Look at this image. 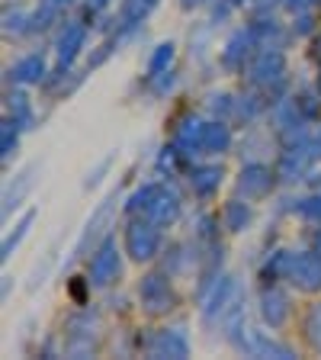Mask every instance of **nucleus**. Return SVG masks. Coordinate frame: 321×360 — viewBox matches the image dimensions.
Returning a JSON list of instances; mask_svg holds the SVG:
<instances>
[{
    "instance_id": "a211bd4d",
    "label": "nucleus",
    "mask_w": 321,
    "mask_h": 360,
    "mask_svg": "<svg viewBox=\"0 0 321 360\" xmlns=\"http://www.w3.org/2000/svg\"><path fill=\"white\" fill-rule=\"evenodd\" d=\"M171 58H173V45L171 42L157 45V52L151 55V61H148V71H151V75H164V68L171 65Z\"/></svg>"
},
{
    "instance_id": "412c9836",
    "label": "nucleus",
    "mask_w": 321,
    "mask_h": 360,
    "mask_svg": "<svg viewBox=\"0 0 321 360\" xmlns=\"http://www.w3.org/2000/svg\"><path fill=\"white\" fill-rule=\"evenodd\" d=\"M10 112H13V120L16 122H30V103H26V97H20V94H16V97H10Z\"/></svg>"
},
{
    "instance_id": "423d86ee",
    "label": "nucleus",
    "mask_w": 321,
    "mask_h": 360,
    "mask_svg": "<svg viewBox=\"0 0 321 360\" xmlns=\"http://www.w3.org/2000/svg\"><path fill=\"white\" fill-rule=\"evenodd\" d=\"M261 309H263V319H267L273 328H280V325L289 319V300H286V292L277 290V286H270V290H263L261 296Z\"/></svg>"
},
{
    "instance_id": "f03ea898",
    "label": "nucleus",
    "mask_w": 321,
    "mask_h": 360,
    "mask_svg": "<svg viewBox=\"0 0 321 360\" xmlns=\"http://www.w3.org/2000/svg\"><path fill=\"white\" fill-rule=\"evenodd\" d=\"M116 274H119V251H116V241L106 238L100 245V251L93 255V261H90V283L106 286Z\"/></svg>"
},
{
    "instance_id": "f8f14e48",
    "label": "nucleus",
    "mask_w": 321,
    "mask_h": 360,
    "mask_svg": "<svg viewBox=\"0 0 321 360\" xmlns=\"http://www.w3.org/2000/svg\"><path fill=\"white\" fill-rule=\"evenodd\" d=\"M218 184H222V171H218V167H196V171L190 174V187L199 196H209Z\"/></svg>"
},
{
    "instance_id": "aec40b11",
    "label": "nucleus",
    "mask_w": 321,
    "mask_h": 360,
    "mask_svg": "<svg viewBox=\"0 0 321 360\" xmlns=\"http://www.w3.org/2000/svg\"><path fill=\"white\" fill-rule=\"evenodd\" d=\"M306 331L308 338H312V345L321 351V306H315L312 312H308V322H306Z\"/></svg>"
},
{
    "instance_id": "4468645a",
    "label": "nucleus",
    "mask_w": 321,
    "mask_h": 360,
    "mask_svg": "<svg viewBox=\"0 0 321 360\" xmlns=\"http://www.w3.org/2000/svg\"><path fill=\"white\" fill-rule=\"evenodd\" d=\"M222 219H225V229H232V232H241L247 222H251V210H247L244 202H228L225 206V212H222Z\"/></svg>"
},
{
    "instance_id": "2eb2a0df",
    "label": "nucleus",
    "mask_w": 321,
    "mask_h": 360,
    "mask_svg": "<svg viewBox=\"0 0 321 360\" xmlns=\"http://www.w3.org/2000/svg\"><path fill=\"white\" fill-rule=\"evenodd\" d=\"M157 0H122V22H142Z\"/></svg>"
},
{
    "instance_id": "f3484780",
    "label": "nucleus",
    "mask_w": 321,
    "mask_h": 360,
    "mask_svg": "<svg viewBox=\"0 0 321 360\" xmlns=\"http://www.w3.org/2000/svg\"><path fill=\"white\" fill-rule=\"evenodd\" d=\"M32 174H36V167H30V171H26V174H20V180H16V190H10V193H7V206H4V210H13V206H20V200H22V196H26V193H30V187H32V180H36V177H32Z\"/></svg>"
},
{
    "instance_id": "ddd939ff",
    "label": "nucleus",
    "mask_w": 321,
    "mask_h": 360,
    "mask_svg": "<svg viewBox=\"0 0 321 360\" xmlns=\"http://www.w3.org/2000/svg\"><path fill=\"white\" fill-rule=\"evenodd\" d=\"M10 75H13L16 81H22V84H36L39 77L45 75V61L39 58V55H26V58L16 61Z\"/></svg>"
},
{
    "instance_id": "1a4fd4ad",
    "label": "nucleus",
    "mask_w": 321,
    "mask_h": 360,
    "mask_svg": "<svg viewBox=\"0 0 321 360\" xmlns=\"http://www.w3.org/2000/svg\"><path fill=\"white\" fill-rule=\"evenodd\" d=\"M151 354L155 357H187L190 345H187V338H183V331H161L151 341Z\"/></svg>"
},
{
    "instance_id": "7ed1b4c3",
    "label": "nucleus",
    "mask_w": 321,
    "mask_h": 360,
    "mask_svg": "<svg viewBox=\"0 0 321 360\" xmlns=\"http://www.w3.org/2000/svg\"><path fill=\"white\" fill-rule=\"evenodd\" d=\"M138 296H142V306L148 309V312H164V309L173 306L171 286H167L164 277H157V274H151V277L142 280V290H138Z\"/></svg>"
},
{
    "instance_id": "393cba45",
    "label": "nucleus",
    "mask_w": 321,
    "mask_h": 360,
    "mask_svg": "<svg viewBox=\"0 0 321 360\" xmlns=\"http://www.w3.org/2000/svg\"><path fill=\"white\" fill-rule=\"evenodd\" d=\"M228 4H244V0H228Z\"/></svg>"
},
{
    "instance_id": "5701e85b",
    "label": "nucleus",
    "mask_w": 321,
    "mask_h": 360,
    "mask_svg": "<svg viewBox=\"0 0 321 360\" xmlns=\"http://www.w3.org/2000/svg\"><path fill=\"white\" fill-rule=\"evenodd\" d=\"M180 4L190 10V7H199V4H206V0H180Z\"/></svg>"
},
{
    "instance_id": "4be33fe9",
    "label": "nucleus",
    "mask_w": 321,
    "mask_h": 360,
    "mask_svg": "<svg viewBox=\"0 0 321 360\" xmlns=\"http://www.w3.org/2000/svg\"><path fill=\"white\" fill-rule=\"evenodd\" d=\"M299 212L306 219H312V222H321V196H312V200H306L299 206Z\"/></svg>"
},
{
    "instance_id": "f257e3e1",
    "label": "nucleus",
    "mask_w": 321,
    "mask_h": 360,
    "mask_svg": "<svg viewBox=\"0 0 321 360\" xmlns=\"http://www.w3.org/2000/svg\"><path fill=\"white\" fill-rule=\"evenodd\" d=\"M126 248H129V255L135 257V261H148V257L157 255V248H161V235H157L155 222H135L132 229L126 232Z\"/></svg>"
},
{
    "instance_id": "b1692460",
    "label": "nucleus",
    "mask_w": 321,
    "mask_h": 360,
    "mask_svg": "<svg viewBox=\"0 0 321 360\" xmlns=\"http://www.w3.org/2000/svg\"><path fill=\"white\" fill-rule=\"evenodd\" d=\"M48 4H55V7L61 10V7H65V4H71V0H48Z\"/></svg>"
},
{
    "instance_id": "9b49d317",
    "label": "nucleus",
    "mask_w": 321,
    "mask_h": 360,
    "mask_svg": "<svg viewBox=\"0 0 321 360\" xmlns=\"http://www.w3.org/2000/svg\"><path fill=\"white\" fill-rule=\"evenodd\" d=\"M228 145H232L228 126H222V122H206V126H202V151L216 155V151H225Z\"/></svg>"
},
{
    "instance_id": "6e6552de",
    "label": "nucleus",
    "mask_w": 321,
    "mask_h": 360,
    "mask_svg": "<svg viewBox=\"0 0 321 360\" xmlns=\"http://www.w3.org/2000/svg\"><path fill=\"white\" fill-rule=\"evenodd\" d=\"M84 39H87V30H84L81 22H67L65 30H61V36H58V61L61 65H71V61H74V55L81 52Z\"/></svg>"
},
{
    "instance_id": "39448f33",
    "label": "nucleus",
    "mask_w": 321,
    "mask_h": 360,
    "mask_svg": "<svg viewBox=\"0 0 321 360\" xmlns=\"http://www.w3.org/2000/svg\"><path fill=\"white\" fill-rule=\"evenodd\" d=\"M238 187H241V193H244V200H261V196H267L270 187H273V174L261 165H251L241 171Z\"/></svg>"
},
{
    "instance_id": "9d476101",
    "label": "nucleus",
    "mask_w": 321,
    "mask_h": 360,
    "mask_svg": "<svg viewBox=\"0 0 321 360\" xmlns=\"http://www.w3.org/2000/svg\"><path fill=\"white\" fill-rule=\"evenodd\" d=\"M177 212H180L177 196H171L167 190H157V196L151 200V206H148L145 216H148L155 225H171L173 219H177Z\"/></svg>"
},
{
    "instance_id": "dca6fc26",
    "label": "nucleus",
    "mask_w": 321,
    "mask_h": 360,
    "mask_svg": "<svg viewBox=\"0 0 321 360\" xmlns=\"http://www.w3.org/2000/svg\"><path fill=\"white\" fill-rule=\"evenodd\" d=\"M251 36H254V32H251ZM251 36L238 32V36L228 42V49H225V55H222L225 68H238L241 65V55H247V42H251Z\"/></svg>"
},
{
    "instance_id": "6ab92c4d",
    "label": "nucleus",
    "mask_w": 321,
    "mask_h": 360,
    "mask_svg": "<svg viewBox=\"0 0 321 360\" xmlns=\"http://www.w3.org/2000/svg\"><path fill=\"white\" fill-rule=\"evenodd\" d=\"M30 225H32V212H26V216H22V222L16 225V232L10 235L7 241H4V257H10V251H13V248L20 245V238H22V235L30 232Z\"/></svg>"
},
{
    "instance_id": "0eeeda50",
    "label": "nucleus",
    "mask_w": 321,
    "mask_h": 360,
    "mask_svg": "<svg viewBox=\"0 0 321 360\" xmlns=\"http://www.w3.org/2000/svg\"><path fill=\"white\" fill-rule=\"evenodd\" d=\"M251 75H254L257 84L280 81V75H283V55H280L277 49H263V52L257 55L254 68H251Z\"/></svg>"
},
{
    "instance_id": "20e7f679",
    "label": "nucleus",
    "mask_w": 321,
    "mask_h": 360,
    "mask_svg": "<svg viewBox=\"0 0 321 360\" xmlns=\"http://www.w3.org/2000/svg\"><path fill=\"white\" fill-rule=\"evenodd\" d=\"M289 277H292V283H299L302 290H318V286H321V255H299V257H292Z\"/></svg>"
}]
</instances>
